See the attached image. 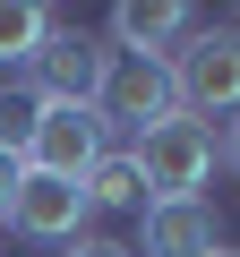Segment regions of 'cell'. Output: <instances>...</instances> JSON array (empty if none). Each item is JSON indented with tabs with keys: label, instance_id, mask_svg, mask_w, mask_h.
<instances>
[{
	"label": "cell",
	"instance_id": "1",
	"mask_svg": "<svg viewBox=\"0 0 240 257\" xmlns=\"http://www.w3.org/2000/svg\"><path fill=\"white\" fill-rule=\"evenodd\" d=\"M163 69H172V111H189V120H231L240 111V26L197 18Z\"/></svg>",
	"mask_w": 240,
	"mask_h": 257
},
{
	"label": "cell",
	"instance_id": "2",
	"mask_svg": "<svg viewBox=\"0 0 240 257\" xmlns=\"http://www.w3.org/2000/svg\"><path fill=\"white\" fill-rule=\"evenodd\" d=\"M129 163L146 180V206H172V197H197L214 180V128L189 120V111H163L155 128L129 138Z\"/></svg>",
	"mask_w": 240,
	"mask_h": 257
},
{
	"label": "cell",
	"instance_id": "3",
	"mask_svg": "<svg viewBox=\"0 0 240 257\" xmlns=\"http://www.w3.org/2000/svg\"><path fill=\"white\" fill-rule=\"evenodd\" d=\"M172 111V69L163 60H129V52H111L103 60V86H94V120H103V138L111 128H155Z\"/></svg>",
	"mask_w": 240,
	"mask_h": 257
},
{
	"label": "cell",
	"instance_id": "4",
	"mask_svg": "<svg viewBox=\"0 0 240 257\" xmlns=\"http://www.w3.org/2000/svg\"><path fill=\"white\" fill-rule=\"evenodd\" d=\"M103 60H111V52H103V43L86 35V26H69V18H60V26L43 35V52L26 60V86H35L43 103H86V111H94V86H103Z\"/></svg>",
	"mask_w": 240,
	"mask_h": 257
},
{
	"label": "cell",
	"instance_id": "5",
	"mask_svg": "<svg viewBox=\"0 0 240 257\" xmlns=\"http://www.w3.org/2000/svg\"><path fill=\"white\" fill-rule=\"evenodd\" d=\"M111 138H103V120L86 111V103H43V120H35V138H26V172H52V180H86V163L103 155Z\"/></svg>",
	"mask_w": 240,
	"mask_h": 257
},
{
	"label": "cell",
	"instance_id": "6",
	"mask_svg": "<svg viewBox=\"0 0 240 257\" xmlns=\"http://www.w3.org/2000/svg\"><path fill=\"white\" fill-rule=\"evenodd\" d=\"M86 214H94V206H86V189H77V180H52V172H18L9 223H18L26 240H60V248H69V240L86 231Z\"/></svg>",
	"mask_w": 240,
	"mask_h": 257
},
{
	"label": "cell",
	"instance_id": "7",
	"mask_svg": "<svg viewBox=\"0 0 240 257\" xmlns=\"http://www.w3.org/2000/svg\"><path fill=\"white\" fill-rule=\"evenodd\" d=\"M206 248H223V223H214L206 197L146 206V223H138V257H206Z\"/></svg>",
	"mask_w": 240,
	"mask_h": 257
},
{
	"label": "cell",
	"instance_id": "8",
	"mask_svg": "<svg viewBox=\"0 0 240 257\" xmlns=\"http://www.w3.org/2000/svg\"><path fill=\"white\" fill-rule=\"evenodd\" d=\"M189 26H197V9H180V0H120L111 9V43L129 60H172Z\"/></svg>",
	"mask_w": 240,
	"mask_h": 257
},
{
	"label": "cell",
	"instance_id": "9",
	"mask_svg": "<svg viewBox=\"0 0 240 257\" xmlns=\"http://www.w3.org/2000/svg\"><path fill=\"white\" fill-rule=\"evenodd\" d=\"M60 26V9H35V0H0V69H18L26 77V60L43 52V35Z\"/></svg>",
	"mask_w": 240,
	"mask_h": 257
},
{
	"label": "cell",
	"instance_id": "10",
	"mask_svg": "<svg viewBox=\"0 0 240 257\" xmlns=\"http://www.w3.org/2000/svg\"><path fill=\"white\" fill-rule=\"evenodd\" d=\"M86 206L103 214V206H146V180H138V163H129V146H103L94 163H86Z\"/></svg>",
	"mask_w": 240,
	"mask_h": 257
},
{
	"label": "cell",
	"instance_id": "11",
	"mask_svg": "<svg viewBox=\"0 0 240 257\" xmlns=\"http://www.w3.org/2000/svg\"><path fill=\"white\" fill-rule=\"evenodd\" d=\"M35 120H43V94H35L26 77H9V86H0V155H26Z\"/></svg>",
	"mask_w": 240,
	"mask_h": 257
},
{
	"label": "cell",
	"instance_id": "12",
	"mask_svg": "<svg viewBox=\"0 0 240 257\" xmlns=\"http://www.w3.org/2000/svg\"><path fill=\"white\" fill-rule=\"evenodd\" d=\"M60 257H138V248H120V240H103V231H77Z\"/></svg>",
	"mask_w": 240,
	"mask_h": 257
},
{
	"label": "cell",
	"instance_id": "13",
	"mask_svg": "<svg viewBox=\"0 0 240 257\" xmlns=\"http://www.w3.org/2000/svg\"><path fill=\"white\" fill-rule=\"evenodd\" d=\"M214 163H223V172L240 180V111H231V128H223V138H214Z\"/></svg>",
	"mask_w": 240,
	"mask_h": 257
},
{
	"label": "cell",
	"instance_id": "14",
	"mask_svg": "<svg viewBox=\"0 0 240 257\" xmlns=\"http://www.w3.org/2000/svg\"><path fill=\"white\" fill-rule=\"evenodd\" d=\"M18 172H26L18 155H0V214H9V197H18Z\"/></svg>",
	"mask_w": 240,
	"mask_h": 257
},
{
	"label": "cell",
	"instance_id": "15",
	"mask_svg": "<svg viewBox=\"0 0 240 257\" xmlns=\"http://www.w3.org/2000/svg\"><path fill=\"white\" fill-rule=\"evenodd\" d=\"M206 257H240V248H206Z\"/></svg>",
	"mask_w": 240,
	"mask_h": 257
}]
</instances>
